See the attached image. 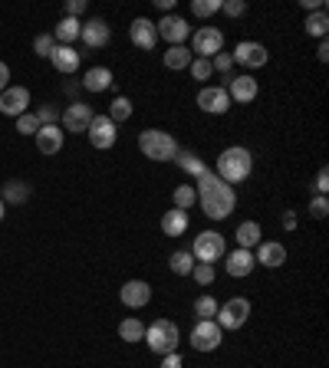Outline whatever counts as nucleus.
Returning a JSON list of instances; mask_svg holds the SVG:
<instances>
[{"label":"nucleus","mask_w":329,"mask_h":368,"mask_svg":"<svg viewBox=\"0 0 329 368\" xmlns=\"http://www.w3.org/2000/svg\"><path fill=\"white\" fill-rule=\"evenodd\" d=\"M86 10V0H66V17H73L79 20V14Z\"/></svg>","instance_id":"a18cd8bd"},{"label":"nucleus","mask_w":329,"mask_h":368,"mask_svg":"<svg viewBox=\"0 0 329 368\" xmlns=\"http://www.w3.org/2000/svg\"><path fill=\"white\" fill-rule=\"evenodd\" d=\"M168 266H171V273L175 277H191V270H195V257L188 250H178L168 257Z\"/></svg>","instance_id":"7c9ffc66"},{"label":"nucleus","mask_w":329,"mask_h":368,"mask_svg":"<svg viewBox=\"0 0 329 368\" xmlns=\"http://www.w3.org/2000/svg\"><path fill=\"white\" fill-rule=\"evenodd\" d=\"M221 46H224V33L217 27H201L191 36V56L195 59H211L221 53Z\"/></svg>","instance_id":"0eeeda50"},{"label":"nucleus","mask_w":329,"mask_h":368,"mask_svg":"<svg viewBox=\"0 0 329 368\" xmlns=\"http://www.w3.org/2000/svg\"><path fill=\"white\" fill-rule=\"evenodd\" d=\"M221 10H224L227 17H244L247 14V3H244V0H221Z\"/></svg>","instance_id":"79ce46f5"},{"label":"nucleus","mask_w":329,"mask_h":368,"mask_svg":"<svg viewBox=\"0 0 329 368\" xmlns=\"http://www.w3.org/2000/svg\"><path fill=\"white\" fill-rule=\"evenodd\" d=\"M234 56V66H244V69H260V66H267V46L264 43H254V40H244L237 43V50L231 53Z\"/></svg>","instance_id":"9d476101"},{"label":"nucleus","mask_w":329,"mask_h":368,"mask_svg":"<svg viewBox=\"0 0 329 368\" xmlns=\"http://www.w3.org/2000/svg\"><path fill=\"white\" fill-rule=\"evenodd\" d=\"M36 118H40V125H56V118H60V112H56L53 105H43V109L36 112Z\"/></svg>","instance_id":"c03bdc74"},{"label":"nucleus","mask_w":329,"mask_h":368,"mask_svg":"<svg viewBox=\"0 0 329 368\" xmlns=\"http://www.w3.org/2000/svg\"><path fill=\"white\" fill-rule=\"evenodd\" d=\"M260 237H264V230H260V224H257V221H244L237 227L240 250H251V247H257V243H260Z\"/></svg>","instance_id":"cd10ccee"},{"label":"nucleus","mask_w":329,"mask_h":368,"mask_svg":"<svg viewBox=\"0 0 329 368\" xmlns=\"http://www.w3.org/2000/svg\"><path fill=\"white\" fill-rule=\"evenodd\" d=\"M188 253L195 257V263H214V260L227 257V240H224V234H217V230H201Z\"/></svg>","instance_id":"39448f33"},{"label":"nucleus","mask_w":329,"mask_h":368,"mask_svg":"<svg viewBox=\"0 0 329 368\" xmlns=\"http://www.w3.org/2000/svg\"><path fill=\"white\" fill-rule=\"evenodd\" d=\"M227 273H231V277H234V280H244V277H251V273H254V266H257V260H254V253L251 250H234L231 253V257H227Z\"/></svg>","instance_id":"aec40b11"},{"label":"nucleus","mask_w":329,"mask_h":368,"mask_svg":"<svg viewBox=\"0 0 329 368\" xmlns=\"http://www.w3.org/2000/svg\"><path fill=\"white\" fill-rule=\"evenodd\" d=\"M171 162H178V168H181V171H184V175H191V177H198V175H201V171H204V162L198 158L195 151H188V148H178Z\"/></svg>","instance_id":"bb28decb"},{"label":"nucleus","mask_w":329,"mask_h":368,"mask_svg":"<svg viewBox=\"0 0 329 368\" xmlns=\"http://www.w3.org/2000/svg\"><path fill=\"white\" fill-rule=\"evenodd\" d=\"M27 105H30V89L27 86H7L0 92V112L3 116L20 118L27 112Z\"/></svg>","instance_id":"ddd939ff"},{"label":"nucleus","mask_w":329,"mask_h":368,"mask_svg":"<svg viewBox=\"0 0 329 368\" xmlns=\"http://www.w3.org/2000/svg\"><path fill=\"white\" fill-rule=\"evenodd\" d=\"M224 339V329L214 323V319H201V323L191 329V345H195L198 352H214L217 345Z\"/></svg>","instance_id":"6e6552de"},{"label":"nucleus","mask_w":329,"mask_h":368,"mask_svg":"<svg viewBox=\"0 0 329 368\" xmlns=\"http://www.w3.org/2000/svg\"><path fill=\"white\" fill-rule=\"evenodd\" d=\"M254 260L260 266H267V270H277V266L286 263V247L284 243H277V240H260V243H257Z\"/></svg>","instance_id":"a211bd4d"},{"label":"nucleus","mask_w":329,"mask_h":368,"mask_svg":"<svg viewBox=\"0 0 329 368\" xmlns=\"http://www.w3.org/2000/svg\"><path fill=\"white\" fill-rule=\"evenodd\" d=\"M221 10V0H191V14L201 17V20H208Z\"/></svg>","instance_id":"c9c22d12"},{"label":"nucleus","mask_w":329,"mask_h":368,"mask_svg":"<svg viewBox=\"0 0 329 368\" xmlns=\"http://www.w3.org/2000/svg\"><path fill=\"white\" fill-rule=\"evenodd\" d=\"M171 201H175V207H178V210H191V207L198 204L195 184H178V188H175V194H171Z\"/></svg>","instance_id":"473e14b6"},{"label":"nucleus","mask_w":329,"mask_h":368,"mask_svg":"<svg viewBox=\"0 0 329 368\" xmlns=\"http://www.w3.org/2000/svg\"><path fill=\"white\" fill-rule=\"evenodd\" d=\"M138 151L145 158H151V162H171L175 151H178V142L168 132H162V129H145L138 135Z\"/></svg>","instance_id":"20e7f679"},{"label":"nucleus","mask_w":329,"mask_h":368,"mask_svg":"<svg viewBox=\"0 0 329 368\" xmlns=\"http://www.w3.org/2000/svg\"><path fill=\"white\" fill-rule=\"evenodd\" d=\"M3 214H7V204H3V201H0V221H3Z\"/></svg>","instance_id":"5fc2aeb1"},{"label":"nucleus","mask_w":329,"mask_h":368,"mask_svg":"<svg viewBox=\"0 0 329 368\" xmlns=\"http://www.w3.org/2000/svg\"><path fill=\"white\" fill-rule=\"evenodd\" d=\"M158 3V10H164V14H171V7H175V0H155Z\"/></svg>","instance_id":"864d4df0"},{"label":"nucleus","mask_w":329,"mask_h":368,"mask_svg":"<svg viewBox=\"0 0 329 368\" xmlns=\"http://www.w3.org/2000/svg\"><path fill=\"white\" fill-rule=\"evenodd\" d=\"M191 50L188 46H168V53H164V66L168 69H188L191 66Z\"/></svg>","instance_id":"c85d7f7f"},{"label":"nucleus","mask_w":329,"mask_h":368,"mask_svg":"<svg viewBox=\"0 0 329 368\" xmlns=\"http://www.w3.org/2000/svg\"><path fill=\"white\" fill-rule=\"evenodd\" d=\"M227 96H231V102H254L257 99V79L251 73L244 76H231V89H227Z\"/></svg>","instance_id":"6ab92c4d"},{"label":"nucleus","mask_w":329,"mask_h":368,"mask_svg":"<svg viewBox=\"0 0 329 368\" xmlns=\"http://www.w3.org/2000/svg\"><path fill=\"white\" fill-rule=\"evenodd\" d=\"M0 201H3V204H23V201H30V184H27V181H17V177L7 181Z\"/></svg>","instance_id":"393cba45"},{"label":"nucleus","mask_w":329,"mask_h":368,"mask_svg":"<svg viewBox=\"0 0 329 368\" xmlns=\"http://www.w3.org/2000/svg\"><path fill=\"white\" fill-rule=\"evenodd\" d=\"M129 116H132V102H129L125 96H116L112 105H109V118H112V122H125Z\"/></svg>","instance_id":"f704fd0d"},{"label":"nucleus","mask_w":329,"mask_h":368,"mask_svg":"<svg viewBox=\"0 0 329 368\" xmlns=\"http://www.w3.org/2000/svg\"><path fill=\"white\" fill-rule=\"evenodd\" d=\"M92 105L89 102H73V105H66V112L60 116L63 122V132H86L89 129V122H92Z\"/></svg>","instance_id":"4468645a"},{"label":"nucleus","mask_w":329,"mask_h":368,"mask_svg":"<svg viewBox=\"0 0 329 368\" xmlns=\"http://www.w3.org/2000/svg\"><path fill=\"white\" fill-rule=\"evenodd\" d=\"M217 306H221V303H217L214 296H198V299H195L198 323H201V319H214V316H217Z\"/></svg>","instance_id":"72a5a7b5"},{"label":"nucleus","mask_w":329,"mask_h":368,"mask_svg":"<svg viewBox=\"0 0 329 368\" xmlns=\"http://www.w3.org/2000/svg\"><path fill=\"white\" fill-rule=\"evenodd\" d=\"M162 368H184V362H181L178 352H168V355H162Z\"/></svg>","instance_id":"de8ad7c7"},{"label":"nucleus","mask_w":329,"mask_h":368,"mask_svg":"<svg viewBox=\"0 0 329 368\" xmlns=\"http://www.w3.org/2000/svg\"><path fill=\"white\" fill-rule=\"evenodd\" d=\"M79 40L89 46V50H103V46H109V40H112V30H109V23H105L103 17H92V20L83 23Z\"/></svg>","instance_id":"2eb2a0df"},{"label":"nucleus","mask_w":329,"mask_h":368,"mask_svg":"<svg viewBox=\"0 0 329 368\" xmlns=\"http://www.w3.org/2000/svg\"><path fill=\"white\" fill-rule=\"evenodd\" d=\"M198 109L208 112V116H224L231 109V96L224 86H204L198 92Z\"/></svg>","instance_id":"9b49d317"},{"label":"nucleus","mask_w":329,"mask_h":368,"mask_svg":"<svg viewBox=\"0 0 329 368\" xmlns=\"http://www.w3.org/2000/svg\"><path fill=\"white\" fill-rule=\"evenodd\" d=\"M7 86H10V66H7V63L0 59V92H3Z\"/></svg>","instance_id":"8fccbe9b"},{"label":"nucleus","mask_w":329,"mask_h":368,"mask_svg":"<svg viewBox=\"0 0 329 368\" xmlns=\"http://www.w3.org/2000/svg\"><path fill=\"white\" fill-rule=\"evenodd\" d=\"M316 191L326 197V191H329V171L326 168H319V175H316Z\"/></svg>","instance_id":"49530a36"},{"label":"nucleus","mask_w":329,"mask_h":368,"mask_svg":"<svg viewBox=\"0 0 329 368\" xmlns=\"http://www.w3.org/2000/svg\"><path fill=\"white\" fill-rule=\"evenodd\" d=\"M316 56H319V63H326V59H329V43H326V40H319V50H316Z\"/></svg>","instance_id":"603ef678"},{"label":"nucleus","mask_w":329,"mask_h":368,"mask_svg":"<svg viewBox=\"0 0 329 368\" xmlns=\"http://www.w3.org/2000/svg\"><path fill=\"white\" fill-rule=\"evenodd\" d=\"M86 135H89L92 148H99V151H105V148L116 145V122L109 116H92L89 129H86Z\"/></svg>","instance_id":"f8f14e48"},{"label":"nucleus","mask_w":329,"mask_h":368,"mask_svg":"<svg viewBox=\"0 0 329 368\" xmlns=\"http://www.w3.org/2000/svg\"><path fill=\"white\" fill-rule=\"evenodd\" d=\"M247 316H251V299H244V296H234V299H227L224 306H217V316H214V323L221 325L224 332H234L240 325L247 323Z\"/></svg>","instance_id":"423d86ee"},{"label":"nucleus","mask_w":329,"mask_h":368,"mask_svg":"<svg viewBox=\"0 0 329 368\" xmlns=\"http://www.w3.org/2000/svg\"><path fill=\"white\" fill-rule=\"evenodd\" d=\"M63 135L66 132H63L60 125H40V132L33 135V138H36V148H40L43 155H56L63 148Z\"/></svg>","instance_id":"412c9836"},{"label":"nucleus","mask_w":329,"mask_h":368,"mask_svg":"<svg viewBox=\"0 0 329 368\" xmlns=\"http://www.w3.org/2000/svg\"><path fill=\"white\" fill-rule=\"evenodd\" d=\"M119 299L122 306H129V310H145L151 303V286L145 280H129L119 290Z\"/></svg>","instance_id":"dca6fc26"},{"label":"nucleus","mask_w":329,"mask_h":368,"mask_svg":"<svg viewBox=\"0 0 329 368\" xmlns=\"http://www.w3.org/2000/svg\"><path fill=\"white\" fill-rule=\"evenodd\" d=\"M129 36H132V43L138 50H155V43H158V30H155L149 17H135L132 27H129Z\"/></svg>","instance_id":"f3484780"},{"label":"nucleus","mask_w":329,"mask_h":368,"mask_svg":"<svg viewBox=\"0 0 329 368\" xmlns=\"http://www.w3.org/2000/svg\"><path fill=\"white\" fill-rule=\"evenodd\" d=\"M310 214H313L316 221H323V217H326V214H329V201H326V197H323V194L310 201Z\"/></svg>","instance_id":"37998d69"},{"label":"nucleus","mask_w":329,"mask_h":368,"mask_svg":"<svg viewBox=\"0 0 329 368\" xmlns=\"http://www.w3.org/2000/svg\"><path fill=\"white\" fill-rule=\"evenodd\" d=\"M109 86H112V73L105 66H92L83 79V89H89V92H105Z\"/></svg>","instance_id":"a878e982"},{"label":"nucleus","mask_w":329,"mask_h":368,"mask_svg":"<svg viewBox=\"0 0 329 368\" xmlns=\"http://www.w3.org/2000/svg\"><path fill=\"white\" fill-rule=\"evenodd\" d=\"M17 132L20 135H36L40 132V118L33 116V112H23V116L17 118Z\"/></svg>","instance_id":"58836bf2"},{"label":"nucleus","mask_w":329,"mask_h":368,"mask_svg":"<svg viewBox=\"0 0 329 368\" xmlns=\"http://www.w3.org/2000/svg\"><path fill=\"white\" fill-rule=\"evenodd\" d=\"M195 191H198V201L204 207V214H208L211 221H224L234 214V207H237V194L231 184H224L221 177L214 175V171H201L195 177Z\"/></svg>","instance_id":"f257e3e1"},{"label":"nucleus","mask_w":329,"mask_h":368,"mask_svg":"<svg viewBox=\"0 0 329 368\" xmlns=\"http://www.w3.org/2000/svg\"><path fill=\"white\" fill-rule=\"evenodd\" d=\"M142 342H145L155 355H168V352H178L181 332L171 319H155L151 325H145V339Z\"/></svg>","instance_id":"7ed1b4c3"},{"label":"nucleus","mask_w":329,"mask_h":368,"mask_svg":"<svg viewBox=\"0 0 329 368\" xmlns=\"http://www.w3.org/2000/svg\"><path fill=\"white\" fill-rule=\"evenodd\" d=\"M188 73H191V79H198V83L211 79V76H214V69H211V59H191Z\"/></svg>","instance_id":"4c0bfd02"},{"label":"nucleus","mask_w":329,"mask_h":368,"mask_svg":"<svg viewBox=\"0 0 329 368\" xmlns=\"http://www.w3.org/2000/svg\"><path fill=\"white\" fill-rule=\"evenodd\" d=\"M211 69H214V73L231 76V69H234V56H231V53H217V56H211Z\"/></svg>","instance_id":"ea45409f"},{"label":"nucleus","mask_w":329,"mask_h":368,"mask_svg":"<svg viewBox=\"0 0 329 368\" xmlns=\"http://www.w3.org/2000/svg\"><path fill=\"white\" fill-rule=\"evenodd\" d=\"M184 230H188V210H178V207H175V210H168V214L162 217V234L164 237H181Z\"/></svg>","instance_id":"b1692460"},{"label":"nucleus","mask_w":329,"mask_h":368,"mask_svg":"<svg viewBox=\"0 0 329 368\" xmlns=\"http://www.w3.org/2000/svg\"><path fill=\"white\" fill-rule=\"evenodd\" d=\"M299 7H303L306 14H316V10H326V3H323V0H299Z\"/></svg>","instance_id":"09e8293b"},{"label":"nucleus","mask_w":329,"mask_h":368,"mask_svg":"<svg viewBox=\"0 0 329 368\" xmlns=\"http://www.w3.org/2000/svg\"><path fill=\"white\" fill-rule=\"evenodd\" d=\"M53 50H56V40H53V33H40L36 40H33V53L36 56H53Z\"/></svg>","instance_id":"e433bc0d"},{"label":"nucleus","mask_w":329,"mask_h":368,"mask_svg":"<svg viewBox=\"0 0 329 368\" xmlns=\"http://www.w3.org/2000/svg\"><path fill=\"white\" fill-rule=\"evenodd\" d=\"M119 336H122V342H142L145 339V323L135 319V316H129V319L119 323Z\"/></svg>","instance_id":"c756f323"},{"label":"nucleus","mask_w":329,"mask_h":368,"mask_svg":"<svg viewBox=\"0 0 329 368\" xmlns=\"http://www.w3.org/2000/svg\"><path fill=\"white\" fill-rule=\"evenodd\" d=\"M50 63H53L56 73H76V69H79V53H76L73 46H56Z\"/></svg>","instance_id":"4be33fe9"},{"label":"nucleus","mask_w":329,"mask_h":368,"mask_svg":"<svg viewBox=\"0 0 329 368\" xmlns=\"http://www.w3.org/2000/svg\"><path fill=\"white\" fill-rule=\"evenodd\" d=\"M191 277H195L201 286H208V283H214V266H211V263H195Z\"/></svg>","instance_id":"a19ab883"},{"label":"nucleus","mask_w":329,"mask_h":368,"mask_svg":"<svg viewBox=\"0 0 329 368\" xmlns=\"http://www.w3.org/2000/svg\"><path fill=\"white\" fill-rule=\"evenodd\" d=\"M251 171H254V155L244 145H231L217 155V171L214 175L221 177L224 184H240V181L251 177Z\"/></svg>","instance_id":"f03ea898"},{"label":"nucleus","mask_w":329,"mask_h":368,"mask_svg":"<svg viewBox=\"0 0 329 368\" xmlns=\"http://www.w3.org/2000/svg\"><path fill=\"white\" fill-rule=\"evenodd\" d=\"M284 227L286 230H297V214H293V210H286L284 214Z\"/></svg>","instance_id":"3c124183"},{"label":"nucleus","mask_w":329,"mask_h":368,"mask_svg":"<svg viewBox=\"0 0 329 368\" xmlns=\"http://www.w3.org/2000/svg\"><path fill=\"white\" fill-rule=\"evenodd\" d=\"M155 30H158V40H168L171 46H181L188 36H191V27H188V20L178 14H164L158 23H155Z\"/></svg>","instance_id":"1a4fd4ad"},{"label":"nucleus","mask_w":329,"mask_h":368,"mask_svg":"<svg viewBox=\"0 0 329 368\" xmlns=\"http://www.w3.org/2000/svg\"><path fill=\"white\" fill-rule=\"evenodd\" d=\"M79 30H83V23L79 20H73V17H63L60 23H56V30H53V40L60 46H73L76 40H79Z\"/></svg>","instance_id":"5701e85b"},{"label":"nucleus","mask_w":329,"mask_h":368,"mask_svg":"<svg viewBox=\"0 0 329 368\" xmlns=\"http://www.w3.org/2000/svg\"><path fill=\"white\" fill-rule=\"evenodd\" d=\"M306 33H310V36H319V40H326V33H329V17H326V10L306 14Z\"/></svg>","instance_id":"2f4dec72"}]
</instances>
